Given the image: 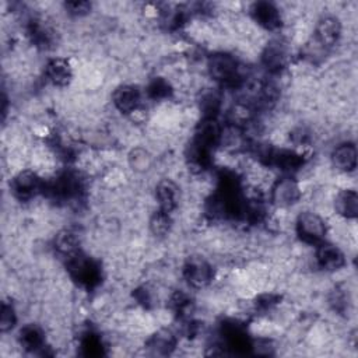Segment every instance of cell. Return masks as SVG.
<instances>
[{"label":"cell","mask_w":358,"mask_h":358,"mask_svg":"<svg viewBox=\"0 0 358 358\" xmlns=\"http://www.w3.org/2000/svg\"><path fill=\"white\" fill-rule=\"evenodd\" d=\"M206 70L213 81L225 88L239 90L246 81L238 57L224 50L214 52L207 57Z\"/></svg>","instance_id":"6da1fadb"},{"label":"cell","mask_w":358,"mask_h":358,"mask_svg":"<svg viewBox=\"0 0 358 358\" xmlns=\"http://www.w3.org/2000/svg\"><path fill=\"white\" fill-rule=\"evenodd\" d=\"M66 268L70 280L83 288L92 289L102 281L101 264L94 257L83 252L67 257Z\"/></svg>","instance_id":"7a4b0ae2"},{"label":"cell","mask_w":358,"mask_h":358,"mask_svg":"<svg viewBox=\"0 0 358 358\" xmlns=\"http://www.w3.org/2000/svg\"><path fill=\"white\" fill-rule=\"evenodd\" d=\"M294 229L298 239L310 246L324 242L327 235V224L323 215L313 210L301 211L294 221Z\"/></svg>","instance_id":"3957f363"},{"label":"cell","mask_w":358,"mask_h":358,"mask_svg":"<svg viewBox=\"0 0 358 358\" xmlns=\"http://www.w3.org/2000/svg\"><path fill=\"white\" fill-rule=\"evenodd\" d=\"M260 62L268 74H281L291 62L289 42L284 38H273L263 46Z\"/></svg>","instance_id":"277c9868"},{"label":"cell","mask_w":358,"mask_h":358,"mask_svg":"<svg viewBox=\"0 0 358 358\" xmlns=\"http://www.w3.org/2000/svg\"><path fill=\"white\" fill-rule=\"evenodd\" d=\"M45 179L31 168L15 172L10 180L11 194L20 201H29L38 194H43Z\"/></svg>","instance_id":"5b68a950"},{"label":"cell","mask_w":358,"mask_h":358,"mask_svg":"<svg viewBox=\"0 0 358 358\" xmlns=\"http://www.w3.org/2000/svg\"><path fill=\"white\" fill-rule=\"evenodd\" d=\"M182 277L190 288L201 291L213 284L215 271L206 257L189 256L182 266Z\"/></svg>","instance_id":"8992f818"},{"label":"cell","mask_w":358,"mask_h":358,"mask_svg":"<svg viewBox=\"0 0 358 358\" xmlns=\"http://www.w3.org/2000/svg\"><path fill=\"white\" fill-rule=\"evenodd\" d=\"M302 199V187L294 176H280L268 190V200L280 210H288Z\"/></svg>","instance_id":"52a82bcc"},{"label":"cell","mask_w":358,"mask_h":358,"mask_svg":"<svg viewBox=\"0 0 358 358\" xmlns=\"http://www.w3.org/2000/svg\"><path fill=\"white\" fill-rule=\"evenodd\" d=\"M343 27L340 20L331 14H323L319 17L313 27V36L312 39L320 45L323 49L329 50L334 45L338 43L341 38Z\"/></svg>","instance_id":"ba28073f"},{"label":"cell","mask_w":358,"mask_h":358,"mask_svg":"<svg viewBox=\"0 0 358 358\" xmlns=\"http://www.w3.org/2000/svg\"><path fill=\"white\" fill-rule=\"evenodd\" d=\"M313 262L317 268L324 273H336L344 268L347 260L344 252L334 243L322 242L316 245Z\"/></svg>","instance_id":"9c48e42d"},{"label":"cell","mask_w":358,"mask_h":358,"mask_svg":"<svg viewBox=\"0 0 358 358\" xmlns=\"http://www.w3.org/2000/svg\"><path fill=\"white\" fill-rule=\"evenodd\" d=\"M113 108L123 115H133L143 106V95L134 84H120L112 92Z\"/></svg>","instance_id":"30bf717a"},{"label":"cell","mask_w":358,"mask_h":358,"mask_svg":"<svg viewBox=\"0 0 358 358\" xmlns=\"http://www.w3.org/2000/svg\"><path fill=\"white\" fill-rule=\"evenodd\" d=\"M154 200L157 203V210L172 214L179 208L182 196L178 183L171 178H164L157 182L154 189Z\"/></svg>","instance_id":"8fae6325"},{"label":"cell","mask_w":358,"mask_h":358,"mask_svg":"<svg viewBox=\"0 0 358 358\" xmlns=\"http://www.w3.org/2000/svg\"><path fill=\"white\" fill-rule=\"evenodd\" d=\"M250 17L259 28L264 31H277L282 25V13L271 1H257L250 7Z\"/></svg>","instance_id":"7c38bea8"},{"label":"cell","mask_w":358,"mask_h":358,"mask_svg":"<svg viewBox=\"0 0 358 358\" xmlns=\"http://www.w3.org/2000/svg\"><path fill=\"white\" fill-rule=\"evenodd\" d=\"M43 76L48 83L55 87H66L71 83L74 70L67 57L55 56L49 59L43 69Z\"/></svg>","instance_id":"4fadbf2b"},{"label":"cell","mask_w":358,"mask_h":358,"mask_svg":"<svg viewBox=\"0 0 358 358\" xmlns=\"http://www.w3.org/2000/svg\"><path fill=\"white\" fill-rule=\"evenodd\" d=\"M357 147L351 141H343L330 152V164L331 166L344 175H348L355 171L357 168Z\"/></svg>","instance_id":"5bb4252c"},{"label":"cell","mask_w":358,"mask_h":358,"mask_svg":"<svg viewBox=\"0 0 358 358\" xmlns=\"http://www.w3.org/2000/svg\"><path fill=\"white\" fill-rule=\"evenodd\" d=\"M17 343L24 351L34 352V354L42 352V351H45V348H49V345L46 343L45 330L39 324H35V323L24 324L18 330Z\"/></svg>","instance_id":"9a60e30c"},{"label":"cell","mask_w":358,"mask_h":358,"mask_svg":"<svg viewBox=\"0 0 358 358\" xmlns=\"http://www.w3.org/2000/svg\"><path fill=\"white\" fill-rule=\"evenodd\" d=\"M144 347L150 355H168L178 348V338L171 329L161 327L145 338Z\"/></svg>","instance_id":"2e32d148"},{"label":"cell","mask_w":358,"mask_h":358,"mask_svg":"<svg viewBox=\"0 0 358 358\" xmlns=\"http://www.w3.org/2000/svg\"><path fill=\"white\" fill-rule=\"evenodd\" d=\"M53 246L59 255L67 259L81 252V235L76 228H62L53 238Z\"/></svg>","instance_id":"e0dca14e"},{"label":"cell","mask_w":358,"mask_h":358,"mask_svg":"<svg viewBox=\"0 0 358 358\" xmlns=\"http://www.w3.org/2000/svg\"><path fill=\"white\" fill-rule=\"evenodd\" d=\"M333 208L344 220H354L358 214V196L354 189L345 187L333 197Z\"/></svg>","instance_id":"ac0fdd59"},{"label":"cell","mask_w":358,"mask_h":358,"mask_svg":"<svg viewBox=\"0 0 358 358\" xmlns=\"http://www.w3.org/2000/svg\"><path fill=\"white\" fill-rule=\"evenodd\" d=\"M173 87L172 83L165 77H154L145 87V95L152 102H168L172 99L173 95Z\"/></svg>","instance_id":"d6986e66"},{"label":"cell","mask_w":358,"mask_h":358,"mask_svg":"<svg viewBox=\"0 0 358 358\" xmlns=\"http://www.w3.org/2000/svg\"><path fill=\"white\" fill-rule=\"evenodd\" d=\"M78 347L81 350V354H84L87 357L103 355L105 350H106V345H105L102 337L92 329H87L80 334Z\"/></svg>","instance_id":"ffe728a7"},{"label":"cell","mask_w":358,"mask_h":358,"mask_svg":"<svg viewBox=\"0 0 358 358\" xmlns=\"http://www.w3.org/2000/svg\"><path fill=\"white\" fill-rule=\"evenodd\" d=\"M173 228V220L172 214L155 210L148 220V229L151 235H154L157 239H164L166 238Z\"/></svg>","instance_id":"44dd1931"},{"label":"cell","mask_w":358,"mask_h":358,"mask_svg":"<svg viewBox=\"0 0 358 358\" xmlns=\"http://www.w3.org/2000/svg\"><path fill=\"white\" fill-rule=\"evenodd\" d=\"M127 164L136 173H145L154 166V157L147 148L137 145L130 150Z\"/></svg>","instance_id":"7402d4cb"},{"label":"cell","mask_w":358,"mask_h":358,"mask_svg":"<svg viewBox=\"0 0 358 358\" xmlns=\"http://www.w3.org/2000/svg\"><path fill=\"white\" fill-rule=\"evenodd\" d=\"M17 323V313L13 303L3 302L1 303V313H0V327L3 333L10 331Z\"/></svg>","instance_id":"603a6c76"},{"label":"cell","mask_w":358,"mask_h":358,"mask_svg":"<svg viewBox=\"0 0 358 358\" xmlns=\"http://www.w3.org/2000/svg\"><path fill=\"white\" fill-rule=\"evenodd\" d=\"M91 3L88 1H66L64 3V11L76 18H81L91 11Z\"/></svg>","instance_id":"cb8c5ba5"}]
</instances>
